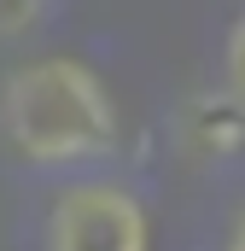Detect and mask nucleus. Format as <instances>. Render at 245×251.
Masks as SVG:
<instances>
[{"mask_svg":"<svg viewBox=\"0 0 245 251\" xmlns=\"http://www.w3.org/2000/svg\"><path fill=\"white\" fill-rule=\"evenodd\" d=\"M0 123L29 164L47 170L94 164L117 146V105L82 59H35L12 70L0 94Z\"/></svg>","mask_w":245,"mask_h":251,"instance_id":"1","label":"nucleus"},{"mask_svg":"<svg viewBox=\"0 0 245 251\" xmlns=\"http://www.w3.org/2000/svg\"><path fill=\"white\" fill-rule=\"evenodd\" d=\"M47 251H152V222L128 187L76 181L47 216Z\"/></svg>","mask_w":245,"mask_h":251,"instance_id":"2","label":"nucleus"},{"mask_svg":"<svg viewBox=\"0 0 245 251\" xmlns=\"http://www.w3.org/2000/svg\"><path fill=\"white\" fill-rule=\"evenodd\" d=\"M181 134H187V146H193L198 158H234L245 146V100L234 88L198 94V100L187 105V117H181Z\"/></svg>","mask_w":245,"mask_h":251,"instance_id":"3","label":"nucleus"},{"mask_svg":"<svg viewBox=\"0 0 245 251\" xmlns=\"http://www.w3.org/2000/svg\"><path fill=\"white\" fill-rule=\"evenodd\" d=\"M222 59H228V88L245 100V12L234 18V29H228V47H222Z\"/></svg>","mask_w":245,"mask_h":251,"instance_id":"4","label":"nucleus"},{"mask_svg":"<svg viewBox=\"0 0 245 251\" xmlns=\"http://www.w3.org/2000/svg\"><path fill=\"white\" fill-rule=\"evenodd\" d=\"M228 251H245V216H240V228L228 234Z\"/></svg>","mask_w":245,"mask_h":251,"instance_id":"5","label":"nucleus"}]
</instances>
